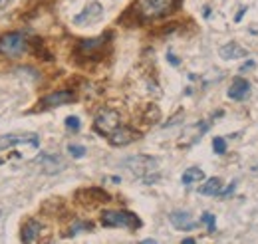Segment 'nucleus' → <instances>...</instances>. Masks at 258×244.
<instances>
[{"instance_id": "9", "label": "nucleus", "mask_w": 258, "mask_h": 244, "mask_svg": "<svg viewBox=\"0 0 258 244\" xmlns=\"http://www.w3.org/2000/svg\"><path fill=\"white\" fill-rule=\"evenodd\" d=\"M169 220H171V224H173L175 228H179V230H193L195 226H197L193 216L187 213V211H173V213L169 214Z\"/></svg>"}, {"instance_id": "23", "label": "nucleus", "mask_w": 258, "mask_h": 244, "mask_svg": "<svg viewBox=\"0 0 258 244\" xmlns=\"http://www.w3.org/2000/svg\"><path fill=\"white\" fill-rule=\"evenodd\" d=\"M234 189H236V183H230V185H228V187H226V191H221L219 195H221L223 199H226V197H230V195L234 193Z\"/></svg>"}, {"instance_id": "28", "label": "nucleus", "mask_w": 258, "mask_h": 244, "mask_svg": "<svg viewBox=\"0 0 258 244\" xmlns=\"http://www.w3.org/2000/svg\"><path fill=\"white\" fill-rule=\"evenodd\" d=\"M6 2H8V0H0V6H4V4H6Z\"/></svg>"}, {"instance_id": "11", "label": "nucleus", "mask_w": 258, "mask_h": 244, "mask_svg": "<svg viewBox=\"0 0 258 244\" xmlns=\"http://www.w3.org/2000/svg\"><path fill=\"white\" fill-rule=\"evenodd\" d=\"M36 163H40L46 173H60L66 167L64 161L56 155H40V157H36Z\"/></svg>"}, {"instance_id": "4", "label": "nucleus", "mask_w": 258, "mask_h": 244, "mask_svg": "<svg viewBox=\"0 0 258 244\" xmlns=\"http://www.w3.org/2000/svg\"><path fill=\"white\" fill-rule=\"evenodd\" d=\"M24 52H26V40H24L22 34L10 32V34L0 38V54L2 56L16 58V56H22Z\"/></svg>"}, {"instance_id": "27", "label": "nucleus", "mask_w": 258, "mask_h": 244, "mask_svg": "<svg viewBox=\"0 0 258 244\" xmlns=\"http://www.w3.org/2000/svg\"><path fill=\"white\" fill-rule=\"evenodd\" d=\"M195 242V238H185V240H183V244H193Z\"/></svg>"}, {"instance_id": "24", "label": "nucleus", "mask_w": 258, "mask_h": 244, "mask_svg": "<svg viewBox=\"0 0 258 244\" xmlns=\"http://www.w3.org/2000/svg\"><path fill=\"white\" fill-rule=\"evenodd\" d=\"M167 60L171 62V64H173V66H179V60H177V58H175V54H173V52H167Z\"/></svg>"}, {"instance_id": "17", "label": "nucleus", "mask_w": 258, "mask_h": 244, "mask_svg": "<svg viewBox=\"0 0 258 244\" xmlns=\"http://www.w3.org/2000/svg\"><path fill=\"white\" fill-rule=\"evenodd\" d=\"M101 44H103V38L99 36V38H90V40H84L82 42V50L84 52H94L97 48H101Z\"/></svg>"}, {"instance_id": "13", "label": "nucleus", "mask_w": 258, "mask_h": 244, "mask_svg": "<svg viewBox=\"0 0 258 244\" xmlns=\"http://www.w3.org/2000/svg\"><path fill=\"white\" fill-rule=\"evenodd\" d=\"M40 232H42V224L36 218H30L24 224V228H22V240L24 242H36L38 236H40Z\"/></svg>"}, {"instance_id": "21", "label": "nucleus", "mask_w": 258, "mask_h": 244, "mask_svg": "<svg viewBox=\"0 0 258 244\" xmlns=\"http://www.w3.org/2000/svg\"><path fill=\"white\" fill-rule=\"evenodd\" d=\"M201 220L207 224V228H209V232H215L217 230V224H215V214L211 213H205L201 216Z\"/></svg>"}, {"instance_id": "20", "label": "nucleus", "mask_w": 258, "mask_h": 244, "mask_svg": "<svg viewBox=\"0 0 258 244\" xmlns=\"http://www.w3.org/2000/svg\"><path fill=\"white\" fill-rule=\"evenodd\" d=\"M213 149H215L217 155H225L226 153V141L223 139V137H215V139H213Z\"/></svg>"}, {"instance_id": "15", "label": "nucleus", "mask_w": 258, "mask_h": 244, "mask_svg": "<svg viewBox=\"0 0 258 244\" xmlns=\"http://www.w3.org/2000/svg\"><path fill=\"white\" fill-rule=\"evenodd\" d=\"M221 187H223V181L219 177H213V179H209L207 183L199 189V193L205 195V197H215V195L221 193Z\"/></svg>"}, {"instance_id": "8", "label": "nucleus", "mask_w": 258, "mask_h": 244, "mask_svg": "<svg viewBox=\"0 0 258 244\" xmlns=\"http://www.w3.org/2000/svg\"><path fill=\"white\" fill-rule=\"evenodd\" d=\"M70 101H74V93L62 90V92H54L50 95H46V97H42L40 105L42 107H60V105H66Z\"/></svg>"}, {"instance_id": "3", "label": "nucleus", "mask_w": 258, "mask_h": 244, "mask_svg": "<svg viewBox=\"0 0 258 244\" xmlns=\"http://www.w3.org/2000/svg\"><path fill=\"white\" fill-rule=\"evenodd\" d=\"M123 165L127 167L133 175L145 179L149 173H155V171H157V165H159V163H157V159H153V157H149V155H133V157L125 159Z\"/></svg>"}, {"instance_id": "19", "label": "nucleus", "mask_w": 258, "mask_h": 244, "mask_svg": "<svg viewBox=\"0 0 258 244\" xmlns=\"http://www.w3.org/2000/svg\"><path fill=\"white\" fill-rule=\"evenodd\" d=\"M68 153L74 157V159H82L84 155H86V147L84 145H68Z\"/></svg>"}, {"instance_id": "6", "label": "nucleus", "mask_w": 258, "mask_h": 244, "mask_svg": "<svg viewBox=\"0 0 258 244\" xmlns=\"http://www.w3.org/2000/svg\"><path fill=\"white\" fill-rule=\"evenodd\" d=\"M101 18H103V6L99 2H92L78 16H74V24L76 26H90V24L99 22Z\"/></svg>"}, {"instance_id": "12", "label": "nucleus", "mask_w": 258, "mask_h": 244, "mask_svg": "<svg viewBox=\"0 0 258 244\" xmlns=\"http://www.w3.org/2000/svg\"><path fill=\"white\" fill-rule=\"evenodd\" d=\"M135 137H137V133H135L133 129H129V127H117V129L109 135V143L115 145V147H121V145L131 143Z\"/></svg>"}, {"instance_id": "1", "label": "nucleus", "mask_w": 258, "mask_h": 244, "mask_svg": "<svg viewBox=\"0 0 258 244\" xmlns=\"http://www.w3.org/2000/svg\"><path fill=\"white\" fill-rule=\"evenodd\" d=\"M101 224L111 226V228H127V230H137L141 226V220L137 214L129 211H103L101 213Z\"/></svg>"}, {"instance_id": "26", "label": "nucleus", "mask_w": 258, "mask_h": 244, "mask_svg": "<svg viewBox=\"0 0 258 244\" xmlns=\"http://www.w3.org/2000/svg\"><path fill=\"white\" fill-rule=\"evenodd\" d=\"M250 68H254V62L252 60L246 62V64H242V66H240V72H246V70H250Z\"/></svg>"}, {"instance_id": "30", "label": "nucleus", "mask_w": 258, "mask_h": 244, "mask_svg": "<svg viewBox=\"0 0 258 244\" xmlns=\"http://www.w3.org/2000/svg\"><path fill=\"white\" fill-rule=\"evenodd\" d=\"M0 214H2V211H0Z\"/></svg>"}, {"instance_id": "2", "label": "nucleus", "mask_w": 258, "mask_h": 244, "mask_svg": "<svg viewBox=\"0 0 258 244\" xmlns=\"http://www.w3.org/2000/svg\"><path fill=\"white\" fill-rule=\"evenodd\" d=\"M171 8H173V0H137L135 2V12L145 20L161 18L167 12H171Z\"/></svg>"}, {"instance_id": "5", "label": "nucleus", "mask_w": 258, "mask_h": 244, "mask_svg": "<svg viewBox=\"0 0 258 244\" xmlns=\"http://www.w3.org/2000/svg\"><path fill=\"white\" fill-rule=\"evenodd\" d=\"M94 127L101 135H111L119 127V113L115 109H101L94 121Z\"/></svg>"}, {"instance_id": "29", "label": "nucleus", "mask_w": 258, "mask_h": 244, "mask_svg": "<svg viewBox=\"0 0 258 244\" xmlns=\"http://www.w3.org/2000/svg\"><path fill=\"white\" fill-rule=\"evenodd\" d=\"M2 163H4V159H0V165H2Z\"/></svg>"}, {"instance_id": "18", "label": "nucleus", "mask_w": 258, "mask_h": 244, "mask_svg": "<svg viewBox=\"0 0 258 244\" xmlns=\"http://www.w3.org/2000/svg\"><path fill=\"white\" fill-rule=\"evenodd\" d=\"M92 228H94V224H92V222H76V224L70 228V232H68V234H70V236H74V234H78L80 230H92Z\"/></svg>"}, {"instance_id": "22", "label": "nucleus", "mask_w": 258, "mask_h": 244, "mask_svg": "<svg viewBox=\"0 0 258 244\" xmlns=\"http://www.w3.org/2000/svg\"><path fill=\"white\" fill-rule=\"evenodd\" d=\"M80 125H82V123H80V117H78V115H68V117H66V127H68L70 131H78Z\"/></svg>"}, {"instance_id": "7", "label": "nucleus", "mask_w": 258, "mask_h": 244, "mask_svg": "<svg viewBox=\"0 0 258 244\" xmlns=\"http://www.w3.org/2000/svg\"><path fill=\"white\" fill-rule=\"evenodd\" d=\"M18 143H28L32 147L40 145V137L36 133H20V135H4L0 137V151L2 149H8V147H14Z\"/></svg>"}, {"instance_id": "10", "label": "nucleus", "mask_w": 258, "mask_h": 244, "mask_svg": "<svg viewBox=\"0 0 258 244\" xmlns=\"http://www.w3.org/2000/svg\"><path fill=\"white\" fill-rule=\"evenodd\" d=\"M248 93H250V84H248V80H244V78H234V80H232V84H230V88H228V97H230V99L242 101Z\"/></svg>"}, {"instance_id": "16", "label": "nucleus", "mask_w": 258, "mask_h": 244, "mask_svg": "<svg viewBox=\"0 0 258 244\" xmlns=\"http://www.w3.org/2000/svg\"><path fill=\"white\" fill-rule=\"evenodd\" d=\"M203 179H205V173H203L201 169H197V167H191V169H187V171L183 173V177H181L183 185L199 183V181H203Z\"/></svg>"}, {"instance_id": "14", "label": "nucleus", "mask_w": 258, "mask_h": 244, "mask_svg": "<svg viewBox=\"0 0 258 244\" xmlns=\"http://www.w3.org/2000/svg\"><path fill=\"white\" fill-rule=\"evenodd\" d=\"M221 58L223 60H236V58H244L246 56V50L242 48V46H238L236 42H230V44H226L221 48Z\"/></svg>"}, {"instance_id": "25", "label": "nucleus", "mask_w": 258, "mask_h": 244, "mask_svg": "<svg viewBox=\"0 0 258 244\" xmlns=\"http://www.w3.org/2000/svg\"><path fill=\"white\" fill-rule=\"evenodd\" d=\"M246 10H248V8H246V6H242V8H240V10H238V14H236V18H234V20H236V22H240V20H242V16H244V12H246Z\"/></svg>"}]
</instances>
